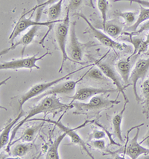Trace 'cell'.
<instances>
[{"label": "cell", "instance_id": "6da1fadb", "mask_svg": "<svg viewBox=\"0 0 149 159\" xmlns=\"http://www.w3.org/2000/svg\"><path fill=\"white\" fill-rule=\"evenodd\" d=\"M72 104H65L60 102L59 98L57 95H49L47 97H43L36 105L33 106L30 110L26 113V116L21 120L20 122L16 123L14 126V130L11 132V136L10 138L8 147H6V151L9 152V149L11 147V144L14 141L16 132L20 129L23 124H25L26 122H28L30 119L34 117V116L40 114H56V113L63 111H67L69 109L73 108Z\"/></svg>", "mask_w": 149, "mask_h": 159}, {"label": "cell", "instance_id": "7a4b0ae2", "mask_svg": "<svg viewBox=\"0 0 149 159\" xmlns=\"http://www.w3.org/2000/svg\"><path fill=\"white\" fill-rule=\"evenodd\" d=\"M94 63L93 64H90V65H86L84 66L83 67H81L80 69L75 70V71L70 72L67 75H64L63 77L58 78V79H55V80L51 81V82H43V83H40V84H36L34 85H33L32 88H30L26 93L23 94L22 96H20L19 99V109L20 111H21L22 108H23V105L25 104L26 102L30 100L31 99H34V97H37L43 94L44 92H46L48 90L49 88H51V87L55 85V84H58V83L63 82L64 80H67V79H69L70 75H73V74L77 73V72L81 71V70L85 69V68H87L88 66L94 65Z\"/></svg>", "mask_w": 149, "mask_h": 159}, {"label": "cell", "instance_id": "3957f363", "mask_svg": "<svg viewBox=\"0 0 149 159\" xmlns=\"http://www.w3.org/2000/svg\"><path fill=\"white\" fill-rule=\"evenodd\" d=\"M104 94L95 96L90 99L88 102H75L72 104L73 107L77 110V112H100L104 109L112 108L115 105L119 104L120 101L117 99H109L108 98L104 97Z\"/></svg>", "mask_w": 149, "mask_h": 159}, {"label": "cell", "instance_id": "277c9868", "mask_svg": "<svg viewBox=\"0 0 149 159\" xmlns=\"http://www.w3.org/2000/svg\"><path fill=\"white\" fill-rule=\"evenodd\" d=\"M69 11L67 9V14L65 18L61 22L58 23L55 29V38L58 43V48L62 55V62L60 67L59 69V73H61L63 66L66 61H71L70 58L68 55L67 50V42L69 34V30H70V21H69Z\"/></svg>", "mask_w": 149, "mask_h": 159}, {"label": "cell", "instance_id": "5b68a950", "mask_svg": "<svg viewBox=\"0 0 149 159\" xmlns=\"http://www.w3.org/2000/svg\"><path fill=\"white\" fill-rule=\"evenodd\" d=\"M76 23L73 22L70 25V38H69V43L68 45L67 53L70 58L71 61L75 63H81L84 55V49L86 48L90 47L92 46H95V44H92L91 43H82L79 42L76 35V30H75Z\"/></svg>", "mask_w": 149, "mask_h": 159}, {"label": "cell", "instance_id": "8992f818", "mask_svg": "<svg viewBox=\"0 0 149 159\" xmlns=\"http://www.w3.org/2000/svg\"><path fill=\"white\" fill-rule=\"evenodd\" d=\"M49 54H51V53L49 51H47L45 54L40 55L39 57L37 56V55L35 54L33 56L27 57V58L13 59V60L8 61H4L0 64V70H17L20 69H28L30 72H32L34 68L40 70V67L37 65V62L38 61L42 60Z\"/></svg>", "mask_w": 149, "mask_h": 159}, {"label": "cell", "instance_id": "52a82bcc", "mask_svg": "<svg viewBox=\"0 0 149 159\" xmlns=\"http://www.w3.org/2000/svg\"><path fill=\"white\" fill-rule=\"evenodd\" d=\"M39 120L40 121H43V122H46V123H52V124H54V125H56V126H58V128L60 129V130H62L64 132H65L66 134H67V136H69V138H70L72 144H74V145L79 146V147H80L81 148H82V149L86 152V154H87V155H89L90 158H94V157L92 155L90 152L88 150L87 147H86V146L85 142L83 140L82 138H81V137L78 135V133L76 132L77 129L83 128V127L85 126V125L87 124L88 123H90V122L86 121V122H85V123H83L82 125H79V126L77 127V128L71 129V128H69V127L66 126V125H64L63 123L60 122V120H59L58 121H54V120H51L41 119V118H40V119H37V118H32V120H29L28 121H39Z\"/></svg>", "mask_w": 149, "mask_h": 159}, {"label": "cell", "instance_id": "ba28073f", "mask_svg": "<svg viewBox=\"0 0 149 159\" xmlns=\"http://www.w3.org/2000/svg\"><path fill=\"white\" fill-rule=\"evenodd\" d=\"M33 16V13L31 15L30 17H25V15L23 14L20 18L16 22L15 26H14V29H13L12 32L11 33L10 36H9L8 40H10L11 43H13V41L15 40V38L17 36H19L20 34L25 31L27 29H29L30 28L35 25H38V26H47L49 29L52 27L54 24H57L60 22H61L63 20H58L55 21H46V22H40L37 21V20H32V17Z\"/></svg>", "mask_w": 149, "mask_h": 159}, {"label": "cell", "instance_id": "9c48e42d", "mask_svg": "<svg viewBox=\"0 0 149 159\" xmlns=\"http://www.w3.org/2000/svg\"><path fill=\"white\" fill-rule=\"evenodd\" d=\"M144 123H142L140 125H136V126L132 127L130 130L128 131V136L127 138L129 139V134L130 132L134 129H137V132H136L135 135L132 139L127 140L125 145L124 150L122 152H123V155H128L131 159H137L139 156L142 155H149V148H146L145 147H142L141 145V143H139L138 142V138H139V130H140V127L142 126Z\"/></svg>", "mask_w": 149, "mask_h": 159}, {"label": "cell", "instance_id": "30bf717a", "mask_svg": "<svg viewBox=\"0 0 149 159\" xmlns=\"http://www.w3.org/2000/svg\"><path fill=\"white\" fill-rule=\"evenodd\" d=\"M75 15L81 18L82 20H84V21L86 22V23L87 24L90 29V32L92 33V34L93 35V37L98 40L99 43H102V45H104V47L110 48V49H118V50L120 51L124 50V49H125L126 48L128 47V46L125 45V44L115 41V40H113V38H111L110 37L108 36L105 32H102V31L99 30L97 28L93 26V24L89 21V20L86 17V16L84 15L81 13L75 14Z\"/></svg>", "mask_w": 149, "mask_h": 159}, {"label": "cell", "instance_id": "8fae6325", "mask_svg": "<svg viewBox=\"0 0 149 159\" xmlns=\"http://www.w3.org/2000/svg\"><path fill=\"white\" fill-rule=\"evenodd\" d=\"M102 58L95 61L94 62L95 65L98 66L99 69L102 70V73L104 74V75L108 79L112 81V82L116 87L118 93L122 94L125 101L129 102V99H128V97H127L125 93V88L128 85H125L124 82H123L122 78L119 75V74L117 73L116 70L112 66H110L109 64H107L105 62L102 61Z\"/></svg>", "mask_w": 149, "mask_h": 159}, {"label": "cell", "instance_id": "7c38bea8", "mask_svg": "<svg viewBox=\"0 0 149 159\" xmlns=\"http://www.w3.org/2000/svg\"><path fill=\"white\" fill-rule=\"evenodd\" d=\"M149 71V58L145 59H139L136 62L134 69L132 70L130 75V85L133 86L134 93L137 102L141 101L140 97L137 93V84L138 82L142 79H144L145 75Z\"/></svg>", "mask_w": 149, "mask_h": 159}, {"label": "cell", "instance_id": "4fadbf2b", "mask_svg": "<svg viewBox=\"0 0 149 159\" xmlns=\"http://www.w3.org/2000/svg\"><path fill=\"white\" fill-rule=\"evenodd\" d=\"M85 78V74L81 77L77 81H67L62 83H58V84H55L52 86L51 88L44 92L43 94L40 96V97H36V99H41L43 97H47L49 95H58V94H65V95H70L75 92V88H76L77 84H78L81 81H82Z\"/></svg>", "mask_w": 149, "mask_h": 159}, {"label": "cell", "instance_id": "5bb4252c", "mask_svg": "<svg viewBox=\"0 0 149 159\" xmlns=\"http://www.w3.org/2000/svg\"><path fill=\"white\" fill-rule=\"evenodd\" d=\"M118 91L117 89H106L102 88H93V87H84L78 89L74 95L72 97L70 103L75 102H84L90 99L95 96L100 94H107L110 93H114Z\"/></svg>", "mask_w": 149, "mask_h": 159}, {"label": "cell", "instance_id": "9a60e30c", "mask_svg": "<svg viewBox=\"0 0 149 159\" xmlns=\"http://www.w3.org/2000/svg\"><path fill=\"white\" fill-rule=\"evenodd\" d=\"M40 27V26H38V25H35V26H33L32 28H30V29H28V31L25 34H23V37H22V38H20L18 41H16V43H12L11 47L10 48H7V49H4V50L2 51L1 54H0L1 55V56L2 55H4L5 54H7L9 51L16 49V48L17 47H19V46H23V53L25 47H26L27 46H28L30 43H32V41L34 40V38H35L37 33L38 30H39Z\"/></svg>", "mask_w": 149, "mask_h": 159}, {"label": "cell", "instance_id": "2e32d148", "mask_svg": "<svg viewBox=\"0 0 149 159\" xmlns=\"http://www.w3.org/2000/svg\"><path fill=\"white\" fill-rule=\"evenodd\" d=\"M25 113L23 111H20V114L16 116L15 119L12 120L11 121H10L3 128L2 130L1 134H0V147L1 149H3L5 147H8L9 142H10V138H9V134H10L11 132L13 127H14L16 125V123L18 122H20L21 118L25 115Z\"/></svg>", "mask_w": 149, "mask_h": 159}, {"label": "cell", "instance_id": "e0dca14e", "mask_svg": "<svg viewBox=\"0 0 149 159\" xmlns=\"http://www.w3.org/2000/svg\"><path fill=\"white\" fill-rule=\"evenodd\" d=\"M116 67L118 73L119 74L121 78H122L123 82L125 85H130V84H128L130 80V75L131 73V67L132 64L130 62V58L127 59H121L116 64Z\"/></svg>", "mask_w": 149, "mask_h": 159}, {"label": "cell", "instance_id": "ac0fdd59", "mask_svg": "<svg viewBox=\"0 0 149 159\" xmlns=\"http://www.w3.org/2000/svg\"><path fill=\"white\" fill-rule=\"evenodd\" d=\"M129 103L128 101H125L124 106H123L122 110L118 114H115L112 119V125H113V133L115 136L120 140L121 142H124V140L122 138V123L123 120V116H124L125 111L126 110L127 105Z\"/></svg>", "mask_w": 149, "mask_h": 159}, {"label": "cell", "instance_id": "d6986e66", "mask_svg": "<svg viewBox=\"0 0 149 159\" xmlns=\"http://www.w3.org/2000/svg\"><path fill=\"white\" fill-rule=\"evenodd\" d=\"M67 134L65 132L62 133L60 134L58 138H56L54 141L51 143L49 146V149H48L46 154V159H59L60 158V155H59V147H60V143L63 141V140Z\"/></svg>", "mask_w": 149, "mask_h": 159}, {"label": "cell", "instance_id": "ffe728a7", "mask_svg": "<svg viewBox=\"0 0 149 159\" xmlns=\"http://www.w3.org/2000/svg\"><path fill=\"white\" fill-rule=\"evenodd\" d=\"M142 95L143 97L142 114L146 119H149V75L141 84Z\"/></svg>", "mask_w": 149, "mask_h": 159}, {"label": "cell", "instance_id": "44dd1931", "mask_svg": "<svg viewBox=\"0 0 149 159\" xmlns=\"http://www.w3.org/2000/svg\"><path fill=\"white\" fill-rule=\"evenodd\" d=\"M149 20V8H144V7L140 6L139 8V14L138 16L137 21L135 22V23L134 25H130V26L128 27V31H131L132 33L135 32L137 30L138 28L139 27V25H141L143 23H145V21Z\"/></svg>", "mask_w": 149, "mask_h": 159}, {"label": "cell", "instance_id": "7402d4cb", "mask_svg": "<svg viewBox=\"0 0 149 159\" xmlns=\"http://www.w3.org/2000/svg\"><path fill=\"white\" fill-rule=\"evenodd\" d=\"M64 0H59L58 2L54 3L48 8V21H55L60 17L62 12V6H63Z\"/></svg>", "mask_w": 149, "mask_h": 159}, {"label": "cell", "instance_id": "603a6c76", "mask_svg": "<svg viewBox=\"0 0 149 159\" xmlns=\"http://www.w3.org/2000/svg\"><path fill=\"white\" fill-rule=\"evenodd\" d=\"M94 66H92L90 69L85 73L86 79H90V80L96 81V82H106V81H107L108 79L102 73V70L99 69L98 66L93 67Z\"/></svg>", "mask_w": 149, "mask_h": 159}, {"label": "cell", "instance_id": "cb8c5ba5", "mask_svg": "<svg viewBox=\"0 0 149 159\" xmlns=\"http://www.w3.org/2000/svg\"><path fill=\"white\" fill-rule=\"evenodd\" d=\"M41 125H43V124L40 125V126L29 127L28 129H27L24 132V133L22 134V136L20 137L19 139L16 140H14V141L12 142L11 144V147L13 144L20 141V140H21V141L23 142H25V143H30V142H32V140H34L36 133L37 132L38 130H39L40 127H41Z\"/></svg>", "mask_w": 149, "mask_h": 159}, {"label": "cell", "instance_id": "d4e9b609", "mask_svg": "<svg viewBox=\"0 0 149 159\" xmlns=\"http://www.w3.org/2000/svg\"><path fill=\"white\" fill-rule=\"evenodd\" d=\"M103 30L111 38H117L122 33V28L117 24L106 23L103 25Z\"/></svg>", "mask_w": 149, "mask_h": 159}, {"label": "cell", "instance_id": "484cf974", "mask_svg": "<svg viewBox=\"0 0 149 159\" xmlns=\"http://www.w3.org/2000/svg\"><path fill=\"white\" fill-rule=\"evenodd\" d=\"M31 149H32V145L30 143L23 142V143L16 144L12 149L11 155L14 158H21V157L25 156L30 151Z\"/></svg>", "mask_w": 149, "mask_h": 159}, {"label": "cell", "instance_id": "4316f807", "mask_svg": "<svg viewBox=\"0 0 149 159\" xmlns=\"http://www.w3.org/2000/svg\"><path fill=\"white\" fill-rule=\"evenodd\" d=\"M137 12L134 11H116V15L119 16V17L122 18L124 20L125 23L127 25H128V26L134 25L135 23V22L137 21Z\"/></svg>", "mask_w": 149, "mask_h": 159}, {"label": "cell", "instance_id": "83f0119b", "mask_svg": "<svg viewBox=\"0 0 149 159\" xmlns=\"http://www.w3.org/2000/svg\"><path fill=\"white\" fill-rule=\"evenodd\" d=\"M97 6L102 15V25H104L107 23V14L108 10L107 0H97Z\"/></svg>", "mask_w": 149, "mask_h": 159}, {"label": "cell", "instance_id": "f1b7e54d", "mask_svg": "<svg viewBox=\"0 0 149 159\" xmlns=\"http://www.w3.org/2000/svg\"><path fill=\"white\" fill-rule=\"evenodd\" d=\"M128 42H130V43L133 44L134 46V52L133 53H132L131 55H130L129 57H128V58H131L132 57L135 56L137 54L138 51H139V48H140L142 43V42L144 41V40H143L142 38H133L132 36H130L129 39H128Z\"/></svg>", "mask_w": 149, "mask_h": 159}, {"label": "cell", "instance_id": "f546056e", "mask_svg": "<svg viewBox=\"0 0 149 159\" xmlns=\"http://www.w3.org/2000/svg\"><path fill=\"white\" fill-rule=\"evenodd\" d=\"M58 1L59 0H46V1L44 2H43V3H41V4L36 5L35 7H34V8L31 9V10H29L28 11L24 13L23 14L24 15L26 16L27 14H30V13H34L37 10V9H40V10H42V9H43L46 6H47V5H51L52 4H54V3L57 2H58Z\"/></svg>", "mask_w": 149, "mask_h": 159}, {"label": "cell", "instance_id": "4dcf8cb0", "mask_svg": "<svg viewBox=\"0 0 149 159\" xmlns=\"http://www.w3.org/2000/svg\"><path fill=\"white\" fill-rule=\"evenodd\" d=\"M84 0H69L67 6V10L74 12L81 7Z\"/></svg>", "mask_w": 149, "mask_h": 159}, {"label": "cell", "instance_id": "1f68e13d", "mask_svg": "<svg viewBox=\"0 0 149 159\" xmlns=\"http://www.w3.org/2000/svg\"><path fill=\"white\" fill-rule=\"evenodd\" d=\"M90 145L93 148L99 149V150L104 151L106 149V142L103 139L92 140L90 142Z\"/></svg>", "mask_w": 149, "mask_h": 159}, {"label": "cell", "instance_id": "d6a6232c", "mask_svg": "<svg viewBox=\"0 0 149 159\" xmlns=\"http://www.w3.org/2000/svg\"><path fill=\"white\" fill-rule=\"evenodd\" d=\"M113 2H135L139 4L140 6L149 8V1L148 0H113Z\"/></svg>", "mask_w": 149, "mask_h": 159}, {"label": "cell", "instance_id": "836d02e7", "mask_svg": "<svg viewBox=\"0 0 149 159\" xmlns=\"http://www.w3.org/2000/svg\"><path fill=\"white\" fill-rule=\"evenodd\" d=\"M147 31H149V20L145 21V23H143L141 25H139V27L138 28L137 30L135 32H134L133 34H136V33H137V34H141V33Z\"/></svg>", "mask_w": 149, "mask_h": 159}, {"label": "cell", "instance_id": "e575fe53", "mask_svg": "<svg viewBox=\"0 0 149 159\" xmlns=\"http://www.w3.org/2000/svg\"><path fill=\"white\" fill-rule=\"evenodd\" d=\"M105 136H106L105 132H103L102 130H95L91 135L92 138L94 140L103 139L104 138H105Z\"/></svg>", "mask_w": 149, "mask_h": 159}, {"label": "cell", "instance_id": "d590c367", "mask_svg": "<svg viewBox=\"0 0 149 159\" xmlns=\"http://www.w3.org/2000/svg\"><path fill=\"white\" fill-rule=\"evenodd\" d=\"M143 142H144V143H145V145L147 146V147H148L149 148V134H148V136L146 137V138H144V139L142 140L140 143H142Z\"/></svg>", "mask_w": 149, "mask_h": 159}, {"label": "cell", "instance_id": "8d00e7d4", "mask_svg": "<svg viewBox=\"0 0 149 159\" xmlns=\"http://www.w3.org/2000/svg\"><path fill=\"white\" fill-rule=\"evenodd\" d=\"M145 43H146L148 44V45L149 46V33H148V34H147V36H146V38H145Z\"/></svg>", "mask_w": 149, "mask_h": 159}]
</instances>
